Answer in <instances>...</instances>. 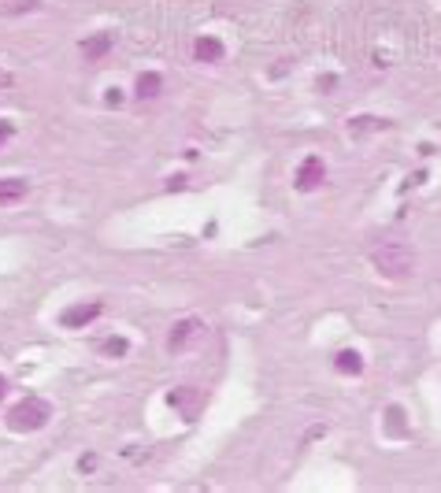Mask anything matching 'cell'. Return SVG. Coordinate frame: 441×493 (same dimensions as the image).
Returning a JSON list of instances; mask_svg holds the SVG:
<instances>
[{"label":"cell","instance_id":"3957f363","mask_svg":"<svg viewBox=\"0 0 441 493\" xmlns=\"http://www.w3.org/2000/svg\"><path fill=\"white\" fill-rule=\"evenodd\" d=\"M101 311H104V304L101 301H82V304H71L67 311H63V316H60V323L63 326H67V331H78V326H89L96 316H101Z\"/></svg>","mask_w":441,"mask_h":493},{"label":"cell","instance_id":"52a82bcc","mask_svg":"<svg viewBox=\"0 0 441 493\" xmlns=\"http://www.w3.org/2000/svg\"><path fill=\"white\" fill-rule=\"evenodd\" d=\"M193 56H197L201 63H219L223 60V41L219 38H197V45H193Z\"/></svg>","mask_w":441,"mask_h":493},{"label":"cell","instance_id":"5bb4252c","mask_svg":"<svg viewBox=\"0 0 441 493\" xmlns=\"http://www.w3.org/2000/svg\"><path fill=\"white\" fill-rule=\"evenodd\" d=\"M0 86H11V78H8L4 71H0Z\"/></svg>","mask_w":441,"mask_h":493},{"label":"cell","instance_id":"8992f818","mask_svg":"<svg viewBox=\"0 0 441 493\" xmlns=\"http://www.w3.org/2000/svg\"><path fill=\"white\" fill-rule=\"evenodd\" d=\"M26 193H30L26 178H0V208H4V204H19Z\"/></svg>","mask_w":441,"mask_h":493},{"label":"cell","instance_id":"9a60e30c","mask_svg":"<svg viewBox=\"0 0 441 493\" xmlns=\"http://www.w3.org/2000/svg\"><path fill=\"white\" fill-rule=\"evenodd\" d=\"M0 393H4V379H0Z\"/></svg>","mask_w":441,"mask_h":493},{"label":"cell","instance_id":"5b68a950","mask_svg":"<svg viewBox=\"0 0 441 493\" xmlns=\"http://www.w3.org/2000/svg\"><path fill=\"white\" fill-rule=\"evenodd\" d=\"M111 48H116V34H111V30H96L93 38L82 41V56L86 60H104Z\"/></svg>","mask_w":441,"mask_h":493},{"label":"cell","instance_id":"ba28073f","mask_svg":"<svg viewBox=\"0 0 441 493\" xmlns=\"http://www.w3.org/2000/svg\"><path fill=\"white\" fill-rule=\"evenodd\" d=\"M160 89H163V78H160L156 71H149V74H141V78H138L134 96H138V101H152V96H160Z\"/></svg>","mask_w":441,"mask_h":493},{"label":"cell","instance_id":"6da1fadb","mask_svg":"<svg viewBox=\"0 0 441 493\" xmlns=\"http://www.w3.org/2000/svg\"><path fill=\"white\" fill-rule=\"evenodd\" d=\"M371 264L386 278H408L415 271V253L408 249V245H401V241H389V245L371 253Z\"/></svg>","mask_w":441,"mask_h":493},{"label":"cell","instance_id":"7c38bea8","mask_svg":"<svg viewBox=\"0 0 441 493\" xmlns=\"http://www.w3.org/2000/svg\"><path fill=\"white\" fill-rule=\"evenodd\" d=\"M104 349H108L111 356H123V353H126V341H123V338H111V341L104 345Z\"/></svg>","mask_w":441,"mask_h":493},{"label":"cell","instance_id":"30bf717a","mask_svg":"<svg viewBox=\"0 0 441 493\" xmlns=\"http://www.w3.org/2000/svg\"><path fill=\"white\" fill-rule=\"evenodd\" d=\"M337 371H345V375H360L364 371V360H360V353L356 349H345V353H337Z\"/></svg>","mask_w":441,"mask_h":493},{"label":"cell","instance_id":"4fadbf2b","mask_svg":"<svg viewBox=\"0 0 441 493\" xmlns=\"http://www.w3.org/2000/svg\"><path fill=\"white\" fill-rule=\"evenodd\" d=\"M15 134V123H8V119H0V145H4L8 138Z\"/></svg>","mask_w":441,"mask_h":493},{"label":"cell","instance_id":"277c9868","mask_svg":"<svg viewBox=\"0 0 441 493\" xmlns=\"http://www.w3.org/2000/svg\"><path fill=\"white\" fill-rule=\"evenodd\" d=\"M326 182V163L319 160V156H308L304 163H301V171H297V189L301 193H312V189H319Z\"/></svg>","mask_w":441,"mask_h":493},{"label":"cell","instance_id":"9c48e42d","mask_svg":"<svg viewBox=\"0 0 441 493\" xmlns=\"http://www.w3.org/2000/svg\"><path fill=\"white\" fill-rule=\"evenodd\" d=\"M197 331H201V323H197V319H182V323H178L174 331H171L167 345H171V349H186V341L197 334Z\"/></svg>","mask_w":441,"mask_h":493},{"label":"cell","instance_id":"7a4b0ae2","mask_svg":"<svg viewBox=\"0 0 441 493\" xmlns=\"http://www.w3.org/2000/svg\"><path fill=\"white\" fill-rule=\"evenodd\" d=\"M48 416H52V404L41 401V397H26L8 412V426L19 431V434H30V431H41V426L48 423Z\"/></svg>","mask_w":441,"mask_h":493},{"label":"cell","instance_id":"8fae6325","mask_svg":"<svg viewBox=\"0 0 441 493\" xmlns=\"http://www.w3.org/2000/svg\"><path fill=\"white\" fill-rule=\"evenodd\" d=\"M171 404H174V408H186V419H193V404H197V389H178V393H171Z\"/></svg>","mask_w":441,"mask_h":493}]
</instances>
